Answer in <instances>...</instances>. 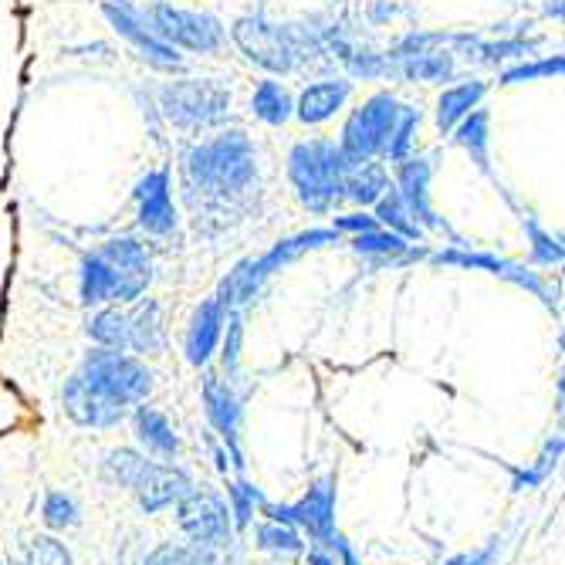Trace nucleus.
<instances>
[{
    "instance_id": "1",
    "label": "nucleus",
    "mask_w": 565,
    "mask_h": 565,
    "mask_svg": "<svg viewBox=\"0 0 565 565\" xmlns=\"http://www.w3.org/2000/svg\"><path fill=\"white\" fill-rule=\"evenodd\" d=\"M152 390V373L136 355L119 349H95L65 386V414L78 427H116L129 406L142 403Z\"/></svg>"
},
{
    "instance_id": "2",
    "label": "nucleus",
    "mask_w": 565,
    "mask_h": 565,
    "mask_svg": "<svg viewBox=\"0 0 565 565\" xmlns=\"http://www.w3.org/2000/svg\"><path fill=\"white\" fill-rule=\"evenodd\" d=\"M149 281H152V262L146 247L132 237H116L98 244L82 262L78 288L85 305H106V301L129 305L149 288Z\"/></svg>"
},
{
    "instance_id": "3",
    "label": "nucleus",
    "mask_w": 565,
    "mask_h": 565,
    "mask_svg": "<svg viewBox=\"0 0 565 565\" xmlns=\"http://www.w3.org/2000/svg\"><path fill=\"white\" fill-rule=\"evenodd\" d=\"M186 180L193 190L211 196H234L244 193L258 180V163H254V146L244 132H224L217 139L200 142L183 160Z\"/></svg>"
},
{
    "instance_id": "4",
    "label": "nucleus",
    "mask_w": 565,
    "mask_h": 565,
    "mask_svg": "<svg viewBox=\"0 0 565 565\" xmlns=\"http://www.w3.org/2000/svg\"><path fill=\"white\" fill-rule=\"evenodd\" d=\"M352 163L345 152L339 149V142L329 139H312V142H298L288 157V177L298 190V200L308 211L326 214L335 207V200L342 196V180L352 170Z\"/></svg>"
},
{
    "instance_id": "5",
    "label": "nucleus",
    "mask_w": 565,
    "mask_h": 565,
    "mask_svg": "<svg viewBox=\"0 0 565 565\" xmlns=\"http://www.w3.org/2000/svg\"><path fill=\"white\" fill-rule=\"evenodd\" d=\"M231 106V88L214 78H183L160 92V109L177 129H203Z\"/></svg>"
},
{
    "instance_id": "6",
    "label": "nucleus",
    "mask_w": 565,
    "mask_h": 565,
    "mask_svg": "<svg viewBox=\"0 0 565 565\" xmlns=\"http://www.w3.org/2000/svg\"><path fill=\"white\" fill-rule=\"evenodd\" d=\"M399 113H403V106L390 92L373 95L370 102H363V106L345 119L339 149L349 160H373L376 152L386 149L390 136L399 122Z\"/></svg>"
},
{
    "instance_id": "7",
    "label": "nucleus",
    "mask_w": 565,
    "mask_h": 565,
    "mask_svg": "<svg viewBox=\"0 0 565 565\" xmlns=\"http://www.w3.org/2000/svg\"><path fill=\"white\" fill-rule=\"evenodd\" d=\"M262 511L278 522V525H291V529H305L312 535L316 545H329L335 542V475L322 478L319 484L308 488V494L295 504H271L265 501Z\"/></svg>"
},
{
    "instance_id": "8",
    "label": "nucleus",
    "mask_w": 565,
    "mask_h": 565,
    "mask_svg": "<svg viewBox=\"0 0 565 565\" xmlns=\"http://www.w3.org/2000/svg\"><path fill=\"white\" fill-rule=\"evenodd\" d=\"M149 28L170 47H183V51H193V55H214L224 44L221 21H214L211 14L180 11L170 4H157L149 11Z\"/></svg>"
},
{
    "instance_id": "9",
    "label": "nucleus",
    "mask_w": 565,
    "mask_h": 565,
    "mask_svg": "<svg viewBox=\"0 0 565 565\" xmlns=\"http://www.w3.org/2000/svg\"><path fill=\"white\" fill-rule=\"evenodd\" d=\"M234 41L237 47L244 51V55L262 65L265 72H275V75H288L295 68V58H298V47L291 41L288 31L262 21V18H241L234 24Z\"/></svg>"
},
{
    "instance_id": "10",
    "label": "nucleus",
    "mask_w": 565,
    "mask_h": 565,
    "mask_svg": "<svg viewBox=\"0 0 565 565\" xmlns=\"http://www.w3.org/2000/svg\"><path fill=\"white\" fill-rule=\"evenodd\" d=\"M177 519H180V529L203 548L221 545L234 529L227 501L214 488H196V484L190 488V494L177 501Z\"/></svg>"
},
{
    "instance_id": "11",
    "label": "nucleus",
    "mask_w": 565,
    "mask_h": 565,
    "mask_svg": "<svg viewBox=\"0 0 565 565\" xmlns=\"http://www.w3.org/2000/svg\"><path fill=\"white\" fill-rule=\"evenodd\" d=\"M106 18H109V24L126 38V41H132L136 47H139V55L152 65V68H163V72H183L186 68V62L177 55V47H170L167 41H160L157 34H152V28H146L142 24V18L136 14V11H129L126 4H116V0H106Z\"/></svg>"
},
{
    "instance_id": "12",
    "label": "nucleus",
    "mask_w": 565,
    "mask_h": 565,
    "mask_svg": "<svg viewBox=\"0 0 565 565\" xmlns=\"http://www.w3.org/2000/svg\"><path fill=\"white\" fill-rule=\"evenodd\" d=\"M430 163L424 160V157H406V160H399L396 163V193H399V200L406 203V211H409V217H414L420 227H430V231H447V224L434 214V207H430V193H427V186H430Z\"/></svg>"
},
{
    "instance_id": "13",
    "label": "nucleus",
    "mask_w": 565,
    "mask_h": 565,
    "mask_svg": "<svg viewBox=\"0 0 565 565\" xmlns=\"http://www.w3.org/2000/svg\"><path fill=\"white\" fill-rule=\"evenodd\" d=\"M139 203V227L149 234H173L177 227V207L170 193V170H152L136 186Z\"/></svg>"
},
{
    "instance_id": "14",
    "label": "nucleus",
    "mask_w": 565,
    "mask_h": 565,
    "mask_svg": "<svg viewBox=\"0 0 565 565\" xmlns=\"http://www.w3.org/2000/svg\"><path fill=\"white\" fill-rule=\"evenodd\" d=\"M203 406H207V420L211 427L224 437V444L231 447L234 468L241 471L244 460L237 450V427H241V399L234 396L231 383H224L221 376H203Z\"/></svg>"
},
{
    "instance_id": "15",
    "label": "nucleus",
    "mask_w": 565,
    "mask_h": 565,
    "mask_svg": "<svg viewBox=\"0 0 565 565\" xmlns=\"http://www.w3.org/2000/svg\"><path fill=\"white\" fill-rule=\"evenodd\" d=\"M434 262L437 265H460V268H481V271H491L498 278H508V281H515L529 291H535L545 305H552L555 298L548 295L545 281L532 271H525L522 265L515 262H504V258H494V254H478V250H460V247H450V250H440L434 254Z\"/></svg>"
},
{
    "instance_id": "16",
    "label": "nucleus",
    "mask_w": 565,
    "mask_h": 565,
    "mask_svg": "<svg viewBox=\"0 0 565 565\" xmlns=\"http://www.w3.org/2000/svg\"><path fill=\"white\" fill-rule=\"evenodd\" d=\"M190 488H193V481H190V475L183 468L160 465V460H152L149 471L142 475V481L132 491H136L139 504L152 515V511H163V508L177 504L183 494H190Z\"/></svg>"
},
{
    "instance_id": "17",
    "label": "nucleus",
    "mask_w": 565,
    "mask_h": 565,
    "mask_svg": "<svg viewBox=\"0 0 565 565\" xmlns=\"http://www.w3.org/2000/svg\"><path fill=\"white\" fill-rule=\"evenodd\" d=\"M224 319H227V308L217 298H207L193 312L190 329H186V359L193 366H203L214 355V349L224 335Z\"/></svg>"
},
{
    "instance_id": "18",
    "label": "nucleus",
    "mask_w": 565,
    "mask_h": 565,
    "mask_svg": "<svg viewBox=\"0 0 565 565\" xmlns=\"http://www.w3.org/2000/svg\"><path fill=\"white\" fill-rule=\"evenodd\" d=\"M126 332H129V345L132 352L142 355H160L167 349V329H163V308L157 301H139L132 308H126Z\"/></svg>"
},
{
    "instance_id": "19",
    "label": "nucleus",
    "mask_w": 565,
    "mask_h": 565,
    "mask_svg": "<svg viewBox=\"0 0 565 565\" xmlns=\"http://www.w3.org/2000/svg\"><path fill=\"white\" fill-rule=\"evenodd\" d=\"M352 95V85L345 78H335V82H316L308 85L298 102H295V116L305 122V126H319L326 119H332L342 106L345 98Z\"/></svg>"
},
{
    "instance_id": "20",
    "label": "nucleus",
    "mask_w": 565,
    "mask_h": 565,
    "mask_svg": "<svg viewBox=\"0 0 565 565\" xmlns=\"http://www.w3.org/2000/svg\"><path fill=\"white\" fill-rule=\"evenodd\" d=\"M136 437H139V444H142L152 457L173 460V457L180 454V437H177V430L170 427V420L160 414V409H152V406H139V409H136Z\"/></svg>"
},
{
    "instance_id": "21",
    "label": "nucleus",
    "mask_w": 565,
    "mask_h": 565,
    "mask_svg": "<svg viewBox=\"0 0 565 565\" xmlns=\"http://www.w3.org/2000/svg\"><path fill=\"white\" fill-rule=\"evenodd\" d=\"M484 95H488V82H478V78L444 88V95L437 102V126H440V132H450L468 113H475L478 102Z\"/></svg>"
},
{
    "instance_id": "22",
    "label": "nucleus",
    "mask_w": 565,
    "mask_h": 565,
    "mask_svg": "<svg viewBox=\"0 0 565 565\" xmlns=\"http://www.w3.org/2000/svg\"><path fill=\"white\" fill-rule=\"evenodd\" d=\"M390 190V177L380 163L373 160H359L352 163V170L345 173L342 180V196L355 200V203H363V207H370V203H376L383 193Z\"/></svg>"
},
{
    "instance_id": "23",
    "label": "nucleus",
    "mask_w": 565,
    "mask_h": 565,
    "mask_svg": "<svg viewBox=\"0 0 565 565\" xmlns=\"http://www.w3.org/2000/svg\"><path fill=\"white\" fill-rule=\"evenodd\" d=\"M250 109H254V116H258L262 122H268V126H285L291 119V113H295V102H291V95L285 92L281 82L268 78V82H262L258 88H254Z\"/></svg>"
},
{
    "instance_id": "24",
    "label": "nucleus",
    "mask_w": 565,
    "mask_h": 565,
    "mask_svg": "<svg viewBox=\"0 0 565 565\" xmlns=\"http://www.w3.org/2000/svg\"><path fill=\"white\" fill-rule=\"evenodd\" d=\"M376 224L380 227H390L393 234H399L403 241H417L420 234H424V227L409 217V211H406V203L399 200V193H396V186L390 183V190L376 200Z\"/></svg>"
},
{
    "instance_id": "25",
    "label": "nucleus",
    "mask_w": 565,
    "mask_h": 565,
    "mask_svg": "<svg viewBox=\"0 0 565 565\" xmlns=\"http://www.w3.org/2000/svg\"><path fill=\"white\" fill-rule=\"evenodd\" d=\"M450 132H454V139H457L460 146H465V149L471 152L475 163H478L481 170H488V113H484V109L468 113Z\"/></svg>"
},
{
    "instance_id": "26",
    "label": "nucleus",
    "mask_w": 565,
    "mask_h": 565,
    "mask_svg": "<svg viewBox=\"0 0 565 565\" xmlns=\"http://www.w3.org/2000/svg\"><path fill=\"white\" fill-rule=\"evenodd\" d=\"M88 335L102 349H119L126 352L129 332H126V308H102V312L88 322Z\"/></svg>"
},
{
    "instance_id": "27",
    "label": "nucleus",
    "mask_w": 565,
    "mask_h": 565,
    "mask_svg": "<svg viewBox=\"0 0 565 565\" xmlns=\"http://www.w3.org/2000/svg\"><path fill=\"white\" fill-rule=\"evenodd\" d=\"M149 465H152V460H146L142 454H136L129 447H119V450H113L106 457V478L116 481L119 488H129L132 491L142 481V475L149 471Z\"/></svg>"
},
{
    "instance_id": "28",
    "label": "nucleus",
    "mask_w": 565,
    "mask_h": 565,
    "mask_svg": "<svg viewBox=\"0 0 565 565\" xmlns=\"http://www.w3.org/2000/svg\"><path fill=\"white\" fill-rule=\"evenodd\" d=\"M352 247L359 254H373V258H383V262H393V258H403V254H409V241H403L399 234L383 231V227L355 234L352 237Z\"/></svg>"
},
{
    "instance_id": "29",
    "label": "nucleus",
    "mask_w": 565,
    "mask_h": 565,
    "mask_svg": "<svg viewBox=\"0 0 565 565\" xmlns=\"http://www.w3.org/2000/svg\"><path fill=\"white\" fill-rule=\"evenodd\" d=\"M399 72L414 82H444L454 72V58L447 55V51H427V55L403 58Z\"/></svg>"
},
{
    "instance_id": "30",
    "label": "nucleus",
    "mask_w": 565,
    "mask_h": 565,
    "mask_svg": "<svg viewBox=\"0 0 565 565\" xmlns=\"http://www.w3.org/2000/svg\"><path fill=\"white\" fill-rule=\"evenodd\" d=\"M558 454H562V437H552L548 444H545V450H542V457L535 460L532 468H525V471H511V488L515 491H529V488H539V484H545V478L555 471V465H558Z\"/></svg>"
},
{
    "instance_id": "31",
    "label": "nucleus",
    "mask_w": 565,
    "mask_h": 565,
    "mask_svg": "<svg viewBox=\"0 0 565 565\" xmlns=\"http://www.w3.org/2000/svg\"><path fill=\"white\" fill-rule=\"evenodd\" d=\"M227 501H231V525L234 529H247L254 519V508L265 504V494L247 484V481H231L227 484Z\"/></svg>"
},
{
    "instance_id": "32",
    "label": "nucleus",
    "mask_w": 565,
    "mask_h": 565,
    "mask_svg": "<svg viewBox=\"0 0 565 565\" xmlns=\"http://www.w3.org/2000/svg\"><path fill=\"white\" fill-rule=\"evenodd\" d=\"M417 126H420V109L403 106L399 122H396V129H393V136H390L386 149H383V157H386L390 163H399V160H406V157H409V146H414Z\"/></svg>"
},
{
    "instance_id": "33",
    "label": "nucleus",
    "mask_w": 565,
    "mask_h": 565,
    "mask_svg": "<svg viewBox=\"0 0 565 565\" xmlns=\"http://www.w3.org/2000/svg\"><path fill=\"white\" fill-rule=\"evenodd\" d=\"M258 542H262V548H268V552H285V555H298V552L305 548L301 535H298L291 525H278V522H265V525L258 529Z\"/></svg>"
},
{
    "instance_id": "34",
    "label": "nucleus",
    "mask_w": 565,
    "mask_h": 565,
    "mask_svg": "<svg viewBox=\"0 0 565 565\" xmlns=\"http://www.w3.org/2000/svg\"><path fill=\"white\" fill-rule=\"evenodd\" d=\"M24 565H75V562H72V552L65 548V542L41 535V539L31 542V548L24 555Z\"/></svg>"
},
{
    "instance_id": "35",
    "label": "nucleus",
    "mask_w": 565,
    "mask_h": 565,
    "mask_svg": "<svg viewBox=\"0 0 565 565\" xmlns=\"http://www.w3.org/2000/svg\"><path fill=\"white\" fill-rule=\"evenodd\" d=\"M562 68H565V62H562V55H555V58L525 62V65H519V68H508V72L501 75V82H504V85H522V82H535V78L562 75Z\"/></svg>"
},
{
    "instance_id": "36",
    "label": "nucleus",
    "mask_w": 565,
    "mask_h": 565,
    "mask_svg": "<svg viewBox=\"0 0 565 565\" xmlns=\"http://www.w3.org/2000/svg\"><path fill=\"white\" fill-rule=\"evenodd\" d=\"M44 522L51 529H72L78 522V504L62 491H51L44 498Z\"/></svg>"
},
{
    "instance_id": "37",
    "label": "nucleus",
    "mask_w": 565,
    "mask_h": 565,
    "mask_svg": "<svg viewBox=\"0 0 565 565\" xmlns=\"http://www.w3.org/2000/svg\"><path fill=\"white\" fill-rule=\"evenodd\" d=\"M525 231H529V237H532V258H535L539 265H558V262H562V244H558L552 234H545L532 217L525 221Z\"/></svg>"
},
{
    "instance_id": "38",
    "label": "nucleus",
    "mask_w": 565,
    "mask_h": 565,
    "mask_svg": "<svg viewBox=\"0 0 565 565\" xmlns=\"http://www.w3.org/2000/svg\"><path fill=\"white\" fill-rule=\"evenodd\" d=\"M227 339H224V370L234 373L237 363H241V339H244V326H241V312H227Z\"/></svg>"
},
{
    "instance_id": "39",
    "label": "nucleus",
    "mask_w": 565,
    "mask_h": 565,
    "mask_svg": "<svg viewBox=\"0 0 565 565\" xmlns=\"http://www.w3.org/2000/svg\"><path fill=\"white\" fill-rule=\"evenodd\" d=\"M484 62H504V58H525L532 44L529 41H501V44H478Z\"/></svg>"
},
{
    "instance_id": "40",
    "label": "nucleus",
    "mask_w": 565,
    "mask_h": 565,
    "mask_svg": "<svg viewBox=\"0 0 565 565\" xmlns=\"http://www.w3.org/2000/svg\"><path fill=\"white\" fill-rule=\"evenodd\" d=\"M142 565H193V552L183 548V545L167 542V545H160V548H152V552L146 555Z\"/></svg>"
},
{
    "instance_id": "41",
    "label": "nucleus",
    "mask_w": 565,
    "mask_h": 565,
    "mask_svg": "<svg viewBox=\"0 0 565 565\" xmlns=\"http://www.w3.org/2000/svg\"><path fill=\"white\" fill-rule=\"evenodd\" d=\"M373 227H380V224L370 214H345V217L332 221V231H345V234H363V231H373Z\"/></svg>"
},
{
    "instance_id": "42",
    "label": "nucleus",
    "mask_w": 565,
    "mask_h": 565,
    "mask_svg": "<svg viewBox=\"0 0 565 565\" xmlns=\"http://www.w3.org/2000/svg\"><path fill=\"white\" fill-rule=\"evenodd\" d=\"M352 72L355 75H383L386 62H380L376 55H363V58H352Z\"/></svg>"
},
{
    "instance_id": "43",
    "label": "nucleus",
    "mask_w": 565,
    "mask_h": 565,
    "mask_svg": "<svg viewBox=\"0 0 565 565\" xmlns=\"http://www.w3.org/2000/svg\"><path fill=\"white\" fill-rule=\"evenodd\" d=\"M308 562L312 565H339L335 552L329 545H316V542H312V548H308Z\"/></svg>"
},
{
    "instance_id": "44",
    "label": "nucleus",
    "mask_w": 565,
    "mask_h": 565,
    "mask_svg": "<svg viewBox=\"0 0 565 565\" xmlns=\"http://www.w3.org/2000/svg\"><path fill=\"white\" fill-rule=\"evenodd\" d=\"M447 565H454V562H447Z\"/></svg>"
}]
</instances>
